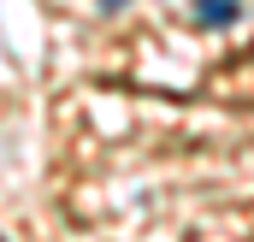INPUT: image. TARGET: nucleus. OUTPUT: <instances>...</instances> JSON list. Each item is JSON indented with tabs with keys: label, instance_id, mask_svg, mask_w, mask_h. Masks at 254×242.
<instances>
[{
	"label": "nucleus",
	"instance_id": "f257e3e1",
	"mask_svg": "<svg viewBox=\"0 0 254 242\" xmlns=\"http://www.w3.org/2000/svg\"><path fill=\"white\" fill-rule=\"evenodd\" d=\"M237 18H243V0H195V24H207V30H225Z\"/></svg>",
	"mask_w": 254,
	"mask_h": 242
},
{
	"label": "nucleus",
	"instance_id": "7ed1b4c3",
	"mask_svg": "<svg viewBox=\"0 0 254 242\" xmlns=\"http://www.w3.org/2000/svg\"><path fill=\"white\" fill-rule=\"evenodd\" d=\"M0 242H6V237H0Z\"/></svg>",
	"mask_w": 254,
	"mask_h": 242
},
{
	"label": "nucleus",
	"instance_id": "f03ea898",
	"mask_svg": "<svg viewBox=\"0 0 254 242\" xmlns=\"http://www.w3.org/2000/svg\"><path fill=\"white\" fill-rule=\"evenodd\" d=\"M101 6H107V12H119V6H125V0H101Z\"/></svg>",
	"mask_w": 254,
	"mask_h": 242
}]
</instances>
